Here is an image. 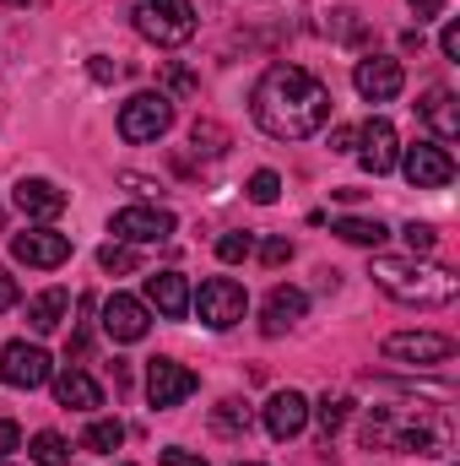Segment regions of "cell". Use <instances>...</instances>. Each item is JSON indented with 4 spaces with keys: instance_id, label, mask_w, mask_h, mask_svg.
<instances>
[{
    "instance_id": "5b68a950",
    "label": "cell",
    "mask_w": 460,
    "mask_h": 466,
    "mask_svg": "<svg viewBox=\"0 0 460 466\" xmlns=\"http://www.w3.org/2000/svg\"><path fill=\"white\" fill-rule=\"evenodd\" d=\"M190 309L201 315V326L228 331V326H238V320H244L249 293H244L233 277H212V282H201V293H190Z\"/></svg>"
},
{
    "instance_id": "2e32d148",
    "label": "cell",
    "mask_w": 460,
    "mask_h": 466,
    "mask_svg": "<svg viewBox=\"0 0 460 466\" xmlns=\"http://www.w3.org/2000/svg\"><path fill=\"white\" fill-rule=\"evenodd\" d=\"M16 212L27 218V223H55L60 212H65V190L60 185H49V179H16Z\"/></svg>"
},
{
    "instance_id": "44dd1931",
    "label": "cell",
    "mask_w": 460,
    "mask_h": 466,
    "mask_svg": "<svg viewBox=\"0 0 460 466\" xmlns=\"http://www.w3.org/2000/svg\"><path fill=\"white\" fill-rule=\"evenodd\" d=\"M417 115L428 119V130L439 136V147L460 141V109H455V93H450V87H428L423 104H417Z\"/></svg>"
},
{
    "instance_id": "7a4b0ae2",
    "label": "cell",
    "mask_w": 460,
    "mask_h": 466,
    "mask_svg": "<svg viewBox=\"0 0 460 466\" xmlns=\"http://www.w3.org/2000/svg\"><path fill=\"white\" fill-rule=\"evenodd\" d=\"M357 434L363 451H401V456H445L455 445V423L445 407H368Z\"/></svg>"
},
{
    "instance_id": "ba28073f",
    "label": "cell",
    "mask_w": 460,
    "mask_h": 466,
    "mask_svg": "<svg viewBox=\"0 0 460 466\" xmlns=\"http://www.w3.org/2000/svg\"><path fill=\"white\" fill-rule=\"evenodd\" d=\"M352 152H357L363 174H374V179H379V174H390V168H395V157H401V136H395V125H390L385 115H374V119H363V125H357V147H352Z\"/></svg>"
},
{
    "instance_id": "d590c367",
    "label": "cell",
    "mask_w": 460,
    "mask_h": 466,
    "mask_svg": "<svg viewBox=\"0 0 460 466\" xmlns=\"http://www.w3.org/2000/svg\"><path fill=\"white\" fill-rule=\"evenodd\" d=\"M16 299H22V288H16V277L0 266V315H5V309H16Z\"/></svg>"
},
{
    "instance_id": "f35d334b",
    "label": "cell",
    "mask_w": 460,
    "mask_h": 466,
    "mask_svg": "<svg viewBox=\"0 0 460 466\" xmlns=\"http://www.w3.org/2000/svg\"><path fill=\"white\" fill-rule=\"evenodd\" d=\"M357 147V125H336L331 130V152H352Z\"/></svg>"
},
{
    "instance_id": "d4e9b609",
    "label": "cell",
    "mask_w": 460,
    "mask_h": 466,
    "mask_svg": "<svg viewBox=\"0 0 460 466\" xmlns=\"http://www.w3.org/2000/svg\"><path fill=\"white\" fill-rule=\"evenodd\" d=\"M331 233H336V238H346V244H357V249H379L390 228H385L379 218H336V223H331Z\"/></svg>"
},
{
    "instance_id": "f1b7e54d",
    "label": "cell",
    "mask_w": 460,
    "mask_h": 466,
    "mask_svg": "<svg viewBox=\"0 0 460 466\" xmlns=\"http://www.w3.org/2000/svg\"><path fill=\"white\" fill-rule=\"evenodd\" d=\"M244 196H249L255 207H271V201L282 196V179H276L271 168H260V174H249V185H244Z\"/></svg>"
},
{
    "instance_id": "f546056e",
    "label": "cell",
    "mask_w": 460,
    "mask_h": 466,
    "mask_svg": "<svg viewBox=\"0 0 460 466\" xmlns=\"http://www.w3.org/2000/svg\"><path fill=\"white\" fill-rule=\"evenodd\" d=\"M249 255H255V233H223V238H217V260H228V266H238V260H249Z\"/></svg>"
},
{
    "instance_id": "4dcf8cb0",
    "label": "cell",
    "mask_w": 460,
    "mask_h": 466,
    "mask_svg": "<svg viewBox=\"0 0 460 466\" xmlns=\"http://www.w3.org/2000/svg\"><path fill=\"white\" fill-rule=\"evenodd\" d=\"M98 266H104L109 277H125V271H135V249L115 238V244H104V249H98Z\"/></svg>"
},
{
    "instance_id": "b9f144b4",
    "label": "cell",
    "mask_w": 460,
    "mask_h": 466,
    "mask_svg": "<svg viewBox=\"0 0 460 466\" xmlns=\"http://www.w3.org/2000/svg\"><path fill=\"white\" fill-rule=\"evenodd\" d=\"M5 5H33V0H5Z\"/></svg>"
},
{
    "instance_id": "4316f807",
    "label": "cell",
    "mask_w": 460,
    "mask_h": 466,
    "mask_svg": "<svg viewBox=\"0 0 460 466\" xmlns=\"http://www.w3.org/2000/svg\"><path fill=\"white\" fill-rule=\"evenodd\" d=\"M27 456H33V466H71V445H65V434L38 429V434L27 440Z\"/></svg>"
},
{
    "instance_id": "60d3db41",
    "label": "cell",
    "mask_w": 460,
    "mask_h": 466,
    "mask_svg": "<svg viewBox=\"0 0 460 466\" xmlns=\"http://www.w3.org/2000/svg\"><path fill=\"white\" fill-rule=\"evenodd\" d=\"M168 87H174V93H195V76H190V71H168Z\"/></svg>"
},
{
    "instance_id": "74e56055",
    "label": "cell",
    "mask_w": 460,
    "mask_h": 466,
    "mask_svg": "<svg viewBox=\"0 0 460 466\" xmlns=\"http://www.w3.org/2000/svg\"><path fill=\"white\" fill-rule=\"evenodd\" d=\"M439 49H445V60H460V22H445V33H439Z\"/></svg>"
},
{
    "instance_id": "e0dca14e",
    "label": "cell",
    "mask_w": 460,
    "mask_h": 466,
    "mask_svg": "<svg viewBox=\"0 0 460 466\" xmlns=\"http://www.w3.org/2000/svg\"><path fill=\"white\" fill-rule=\"evenodd\" d=\"M141 304L157 309V315H168V320H185L190 315V282H185V271H152Z\"/></svg>"
},
{
    "instance_id": "5bb4252c",
    "label": "cell",
    "mask_w": 460,
    "mask_h": 466,
    "mask_svg": "<svg viewBox=\"0 0 460 466\" xmlns=\"http://www.w3.org/2000/svg\"><path fill=\"white\" fill-rule=\"evenodd\" d=\"M11 255L22 260V266H38V271H55V266H65L71 260V238L55 228H27L11 238Z\"/></svg>"
},
{
    "instance_id": "ffe728a7",
    "label": "cell",
    "mask_w": 460,
    "mask_h": 466,
    "mask_svg": "<svg viewBox=\"0 0 460 466\" xmlns=\"http://www.w3.org/2000/svg\"><path fill=\"white\" fill-rule=\"evenodd\" d=\"M55 401L71 407V412H98L104 407V385L87 369H60L55 374Z\"/></svg>"
},
{
    "instance_id": "e575fe53",
    "label": "cell",
    "mask_w": 460,
    "mask_h": 466,
    "mask_svg": "<svg viewBox=\"0 0 460 466\" xmlns=\"http://www.w3.org/2000/svg\"><path fill=\"white\" fill-rule=\"evenodd\" d=\"M11 451H22V429H16L11 418H0V461H5Z\"/></svg>"
},
{
    "instance_id": "cb8c5ba5",
    "label": "cell",
    "mask_w": 460,
    "mask_h": 466,
    "mask_svg": "<svg viewBox=\"0 0 460 466\" xmlns=\"http://www.w3.org/2000/svg\"><path fill=\"white\" fill-rule=\"evenodd\" d=\"M249 423H255V412H249V401H244V396H223V401L212 407V429H217V434H228V440H244V434H249Z\"/></svg>"
},
{
    "instance_id": "8d00e7d4",
    "label": "cell",
    "mask_w": 460,
    "mask_h": 466,
    "mask_svg": "<svg viewBox=\"0 0 460 466\" xmlns=\"http://www.w3.org/2000/svg\"><path fill=\"white\" fill-rule=\"evenodd\" d=\"M157 461H163V466H212L206 456H190V451H179V445H168V451H163Z\"/></svg>"
},
{
    "instance_id": "9a60e30c",
    "label": "cell",
    "mask_w": 460,
    "mask_h": 466,
    "mask_svg": "<svg viewBox=\"0 0 460 466\" xmlns=\"http://www.w3.org/2000/svg\"><path fill=\"white\" fill-rule=\"evenodd\" d=\"M455 352L450 337H439V331H395V337H385V358L390 363H445Z\"/></svg>"
},
{
    "instance_id": "9c48e42d",
    "label": "cell",
    "mask_w": 460,
    "mask_h": 466,
    "mask_svg": "<svg viewBox=\"0 0 460 466\" xmlns=\"http://www.w3.org/2000/svg\"><path fill=\"white\" fill-rule=\"evenodd\" d=\"M0 380L11 390H38V385L55 380V363H49V352L33 348V342H5L0 348Z\"/></svg>"
},
{
    "instance_id": "1f68e13d",
    "label": "cell",
    "mask_w": 460,
    "mask_h": 466,
    "mask_svg": "<svg viewBox=\"0 0 460 466\" xmlns=\"http://www.w3.org/2000/svg\"><path fill=\"white\" fill-rule=\"evenodd\" d=\"M401 238H406V249H412V255H428V249L439 244V233L428 228V223H406V228H401Z\"/></svg>"
},
{
    "instance_id": "8fae6325",
    "label": "cell",
    "mask_w": 460,
    "mask_h": 466,
    "mask_svg": "<svg viewBox=\"0 0 460 466\" xmlns=\"http://www.w3.org/2000/svg\"><path fill=\"white\" fill-rule=\"evenodd\" d=\"M195 374L185 369V363H174V358H152L146 363V401L157 407V412H168V407H179V401H190L195 396Z\"/></svg>"
},
{
    "instance_id": "8992f818",
    "label": "cell",
    "mask_w": 460,
    "mask_h": 466,
    "mask_svg": "<svg viewBox=\"0 0 460 466\" xmlns=\"http://www.w3.org/2000/svg\"><path fill=\"white\" fill-rule=\"evenodd\" d=\"M395 163H401V174H406L412 190H445L455 179V157L439 141H412V147H401Z\"/></svg>"
},
{
    "instance_id": "83f0119b",
    "label": "cell",
    "mask_w": 460,
    "mask_h": 466,
    "mask_svg": "<svg viewBox=\"0 0 460 466\" xmlns=\"http://www.w3.org/2000/svg\"><path fill=\"white\" fill-rule=\"evenodd\" d=\"M190 141H195V152H206V157H223V152H228V130L212 125V119H195Z\"/></svg>"
},
{
    "instance_id": "52a82bcc",
    "label": "cell",
    "mask_w": 460,
    "mask_h": 466,
    "mask_svg": "<svg viewBox=\"0 0 460 466\" xmlns=\"http://www.w3.org/2000/svg\"><path fill=\"white\" fill-rule=\"evenodd\" d=\"M168 125H174V98L168 93H135L119 109V136L125 141H157V136H168Z\"/></svg>"
},
{
    "instance_id": "30bf717a",
    "label": "cell",
    "mask_w": 460,
    "mask_h": 466,
    "mask_svg": "<svg viewBox=\"0 0 460 466\" xmlns=\"http://www.w3.org/2000/svg\"><path fill=\"white\" fill-rule=\"evenodd\" d=\"M352 87H357L363 104H390V98L406 87V71H401V60H390V55H363V60L352 66Z\"/></svg>"
},
{
    "instance_id": "ab89813d",
    "label": "cell",
    "mask_w": 460,
    "mask_h": 466,
    "mask_svg": "<svg viewBox=\"0 0 460 466\" xmlns=\"http://www.w3.org/2000/svg\"><path fill=\"white\" fill-rule=\"evenodd\" d=\"M412 11H417V22H434V16H445V0H412Z\"/></svg>"
},
{
    "instance_id": "603a6c76",
    "label": "cell",
    "mask_w": 460,
    "mask_h": 466,
    "mask_svg": "<svg viewBox=\"0 0 460 466\" xmlns=\"http://www.w3.org/2000/svg\"><path fill=\"white\" fill-rule=\"evenodd\" d=\"M309 412H315V423H320V440L331 445V440L342 434V423L352 418V396H346V390H325V396H320Z\"/></svg>"
},
{
    "instance_id": "836d02e7",
    "label": "cell",
    "mask_w": 460,
    "mask_h": 466,
    "mask_svg": "<svg viewBox=\"0 0 460 466\" xmlns=\"http://www.w3.org/2000/svg\"><path fill=\"white\" fill-rule=\"evenodd\" d=\"M87 76L109 87V82H115V76H119V66H115V60H109V55H93V60H87Z\"/></svg>"
},
{
    "instance_id": "484cf974",
    "label": "cell",
    "mask_w": 460,
    "mask_h": 466,
    "mask_svg": "<svg viewBox=\"0 0 460 466\" xmlns=\"http://www.w3.org/2000/svg\"><path fill=\"white\" fill-rule=\"evenodd\" d=\"M119 445H125V423L119 418H93L87 434H82V451H93V456H115Z\"/></svg>"
},
{
    "instance_id": "d6a6232c",
    "label": "cell",
    "mask_w": 460,
    "mask_h": 466,
    "mask_svg": "<svg viewBox=\"0 0 460 466\" xmlns=\"http://www.w3.org/2000/svg\"><path fill=\"white\" fill-rule=\"evenodd\" d=\"M255 255L276 271V266H287V260H293V244H287V238H265V244H255Z\"/></svg>"
},
{
    "instance_id": "d6986e66",
    "label": "cell",
    "mask_w": 460,
    "mask_h": 466,
    "mask_svg": "<svg viewBox=\"0 0 460 466\" xmlns=\"http://www.w3.org/2000/svg\"><path fill=\"white\" fill-rule=\"evenodd\" d=\"M304 309H309V299H304V288H271V299H265V315H260V331L265 337H287L298 320H304Z\"/></svg>"
},
{
    "instance_id": "7402d4cb",
    "label": "cell",
    "mask_w": 460,
    "mask_h": 466,
    "mask_svg": "<svg viewBox=\"0 0 460 466\" xmlns=\"http://www.w3.org/2000/svg\"><path fill=\"white\" fill-rule=\"evenodd\" d=\"M71 315V293L65 288H49V293H38L33 304H27V326L38 331V337H49V331H60V320Z\"/></svg>"
},
{
    "instance_id": "6da1fadb",
    "label": "cell",
    "mask_w": 460,
    "mask_h": 466,
    "mask_svg": "<svg viewBox=\"0 0 460 466\" xmlns=\"http://www.w3.org/2000/svg\"><path fill=\"white\" fill-rule=\"evenodd\" d=\"M249 115L276 141H304V136L325 130V119H331V87L320 76H309L304 66H271L255 82V93H249Z\"/></svg>"
},
{
    "instance_id": "277c9868",
    "label": "cell",
    "mask_w": 460,
    "mask_h": 466,
    "mask_svg": "<svg viewBox=\"0 0 460 466\" xmlns=\"http://www.w3.org/2000/svg\"><path fill=\"white\" fill-rule=\"evenodd\" d=\"M130 22L157 49H179L195 38V5L190 0H130Z\"/></svg>"
},
{
    "instance_id": "7c38bea8",
    "label": "cell",
    "mask_w": 460,
    "mask_h": 466,
    "mask_svg": "<svg viewBox=\"0 0 460 466\" xmlns=\"http://www.w3.org/2000/svg\"><path fill=\"white\" fill-rule=\"evenodd\" d=\"M174 228H179V223H174V212H163V207H125V212L109 218V233H115L119 244H163Z\"/></svg>"
},
{
    "instance_id": "ee69618b",
    "label": "cell",
    "mask_w": 460,
    "mask_h": 466,
    "mask_svg": "<svg viewBox=\"0 0 460 466\" xmlns=\"http://www.w3.org/2000/svg\"><path fill=\"white\" fill-rule=\"evenodd\" d=\"M0 466H11V461H0Z\"/></svg>"
},
{
    "instance_id": "ac0fdd59",
    "label": "cell",
    "mask_w": 460,
    "mask_h": 466,
    "mask_svg": "<svg viewBox=\"0 0 460 466\" xmlns=\"http://www.w3.org/2000/svg\"><path fill=\"white\" fill-rule=\"evenodd\" d=\"M304 429H309V401L298 390H276L265 401V434L271 440H298Z\"/></svg>"
},
{
    "instance_id": "3957f363",
    "label": "cell",
    "mask_w": 460,
    "mask_h": 466,
    "mask_svg": "<svg viewBox=\"0 0 460 466\" xmlns=\"http://www.w3.org/2000/svg\"><path fill=\"white\" fill-rule=\"evenodd\" d=\"M368 277L379 282V293H390L395 304H412V309H445L460 293V277L450 266H434L417 255H374Z\"/></svg>"
},
{
    "instance_id": "4fadbf2b",
    "label": "cell",
    "mask_w": 460,
    "mask_h": 466,
    "mask_svg": "<svg viewBox=\"0 0 460 466\" xmlns=\"http://www.w3.org/2000/svg\"><path fill=\"white\" fill-rule=\"evenodd\" d=\"M152 331V309L141 304V299H130V293H115L109 304H104V337L119 342V348H130V342H141Z\"/></svg>"
},
{
    "instance_id": "7bdbcfd3",
    "label": "cell",
    "mask_w": 460,
    "mask_h": 466,
    "mask_svg": "<svg viewBox=\"0 0 460 466\" xmlns=\"http://www.w3.org/2000/svg\"><path fill=\"white\" fill-rule=\"evenodd\" d=\"M238 466H260V461H238Z\"/></svg>"
}]
</instances>
